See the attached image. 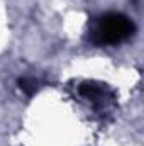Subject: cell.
<instances>
[{
	"label": "cell",
	"instance_id": "7a4b0ae2",
	"mask_svg": "<svg viewBox=\"0 0 144 146\" xmlns=\"http://www.w3.org/2000/svg\"><path fill=\"white\" fill-rule=\"evenodd\" d=\"M19 85H20V88H22L27 95H32V94L36 92V83H34L32 80L22 78V80H19Z\"/></svg>",
	"mask_w": 144,
	"mask_h": 146
},
{
	"label": "cell",
	"instance_id": "6da1fadb",
	"mask_svg": "<svg viewBox=\"0 0 144 146\" xmlns=\"http://www.w3.org/2000/svg\"><path fill=\"white\" fill-rule=\"evenodd\" d=\"M134 33V24L122 14H105L100 17L98 26L93 33L97 44H117Z\"/></svg>",
	"mask_w": 144,
	"mask_h": 146
}]
</instances>
